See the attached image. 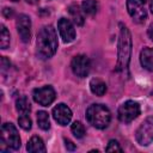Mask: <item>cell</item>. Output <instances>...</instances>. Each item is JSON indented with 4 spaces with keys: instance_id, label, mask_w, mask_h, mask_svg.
<instances>
[{
    "instance_id": "obj_16",
    "label": "cell",
    "mask_w": 153,
    "mask_h": 153,
    "mask_svg": "<svg viewBox=\"0 0 153 153\" xmlns=\"http://www.w3.org/2000/svg\"><path fill=\"white\" fill-rule=\"evenodd\" d=\"M90 88L91 92L96 96H104L106 92V84L98 78H93L90 81Z\"/></svg>"
},
{
    "instance_id": "obj_17",
    "label": "cell",
    "mask_w": 153,
    "mask_h": 153,
    "mask_svg": "<svg viewBox=\"0 0 153 153\" xmlns=\"http://www.w3.org/2000/svg\"><path fill=\"white\" fill-rule=\"evenodd\" d=\"M81 10L87 16H94L98 11V2L96 0H85L81 4Z\"/></svg>"
},
{
    "instance_id": "obj_10",
    "label": "cell",
    "mask_w": 153,
    "mask_h": 153,
    "mask_svg": "<svg viewBox=\"0 0 153 153\" xmlns=\"http://www.w3.org/2000/svg\"><path fill=\"white\" fill-rule=\"evenodd\" d=\"M17 31L23 42L27 43L31 38V19L26 14H19L17 18Z\"/></svg>"
},
{
    "instance_id": "obj_12",
    "label": "cell",
    "mask_w": 153,
    "mask_h": 153,
    "mask_svg": "<svg viewBox=\"0 0 153 153\" xmlns=\"http://www.w3.org/2000/svg\"><path fill=\"white\" fill-rule=\"evenodd\" d=\"M53 117L59 124L66 126L72 120V111L66 104L60 103L53 109Z\"/></svg>"
},
{
    "instance_id": "obj_4",
    "label": "cell",
    "mask_w": 153,
    "mask_h": 153,
    "mask_svg": "<svg viewBox=\"0 0 153 153\" xmlns=\"http://www.w3.org/2000/svg\"><path fill=\"white\" fill-rule=\"evenodd\" d=\"M20 147V137L17 128L12 123H4L1 127V147L0 151L7 152L10 149H18Z\"/></svg>"
},
{
    "instance_id": "obj_18",
    "label": "cell",
    "mask_w": 153,
    "mask_h": 153,
    "mask_svg": "<svg viewBox=\"0 0 153 153\" xmlns=\"http://www.w3.org/2000/svg\"><path fill=\"white\" fill-rule=\"evenodd\" d=\"M16 109H17V111L20 112V114H29V112L31 111V105H30L29 99H27L25 96L19 97V98L16 100Z\"/></svg>"
},
{
    "instance_id": "obj_23",
    "label": "cell",
    "mask_w": 153,
    "mask_h": 153,
    "mask_svg": "<svg viewBox=\"0 0 153 153\" xmlns=\"http://www.w3.org/2000/svg\"><path fill=\"white\" fill-rule=\"evenodd\" d=\"M105 151H106V152H122L123 149H122V147L120 146L118 141H116V140H110L109 143H108V146H106V148H105Z\"/></svg>"
},
{
    "instance_id": "obj_13",
    "label": "cell",
    "mask_w": 153,
    "mask_h": 153,
    "mask_svg": "<svg viewBox=\"0 0 153 153\" xmlns=\"http://www.w3.org/2000/svg\"><path fill=\"white\" fill-rule=\"evenodd\" d=\"M140 62H141V66L149 71V72H153V48H143L140 53Z\"/></svg>"
},
{
    "instance_id": "obj_6",
    "label": "cell",
    "mask_w": 153,
    "mask_h": 153,
    "mask_svg": "<svg viewBox=\"0 0 153 153\" xmlns=\"http://www.w3.org/2000/svg\"><path fill=\"white\" fill-rule=\"evenodd\" d=\"M117 115L121 122L129 123L140 115V105L134 100H127L118 108Z\"/></svg>"
},
{
    "instance_id": "obj_7",
    "label": "cell",
    "mask_w": 153,
    "mask_h": 153,
    "mask_svg": "<svg viewBox=\"0 0 153 153\" xmlns=\"http://www.w3.org/2000/svg\"><path fill=\"white\" fill-rule=\"evenodd\" d=\"M71 67L73 73L79 76V78H85L86 75H88L90 71H91V61L86 55H76L73 57L72 62H71Z\"/></svg>"
},
{
    "instance_id": "obj_9",
    "label": "cell",
    "mask_w": 153,
    "mask_h": 153,
    "mask_svg": "<svg viewBox=\"0 0 153 153\" xmlns=\"http://www.w3.org/2000/svg\"><path fill=\"white\" fill-rule=\"evenodd\" d=\"M127 10L135 23L142 24L146 22L147 12L143 7V2H141L140 0H127Z\"/></svg>"
},
{
    "instance_id": "obj_20",
    "label": "cell",
    "mask_w": 153,
    "mask_h": 153,
    "mask_svg": "<svg viewBox=\"0 0 153 153\" xmlns=\"http://www.w3.org/2000/svg\"><path fill=\"white\" fill-rule=\"evenodd\" d=\"M71 130H72L73 135H74L76 139H81V137H84V135H85V127H84V124H82L81 122H79V121H75V122L72 124Z\"/></svg>"
},
{
    "instance_id": "obj_8",
    "label": "cell",
    "mask_w": 153,
    "mask_h": 153,
    "mask_svg": "<svg viewBox=\"0 0 153 153\" xmlns=\"http://www.w3.org/2000/svg\"><path fill=\"white\" fill-rule=\"evenodd\" d=\"M32 97H33V100L36 103H38L39 105L48 106L55 100L56 93H55V90L48 85V86L35 88L32 92Z\"/></svg>"
},
{
    "instance_id": "obj_27",
    "label": "cell",
    "mask_w": 153,
    "mask_h": 153,
    "mask_svg": "<svg viewBox=\"0 0 153 153\" xmlns=\"http://www.w3.org/2000/svg\"><path fill=\"white\" fill-rule=\"evenodd\" d=\"M38 0H26V2L27 4H31V5H33V4H36Z\"/></svg>"
},
{
    "instance_id": "obj_26",
    "label": "cell",
    "mask_w": 153,
    "mask_h": 153,
    "mask_svg": "<svg viewBox=\"0 0 153 153\" xmlns=\"http://www.w3.org/2000/svg\"><path fill=\"white\" fill-rule=\"evenodd\" d=\"M147 33H148V37L153 41V23L148 26V30H147Z\"/></svg>"
},
{
    "instance_id": "obj_3",
    "label": "cell",
    "mask_w": 153,
    "mask_h": 153,
    "mask_svg": "<svg viewBox=\"0 0 153 153\" xmlns=\"http://www.w3.org/2000/svg\"><path fill=\"white\" fill-rule=\"evenodd\" d=\"M86 118L91 126L97 129H104L111 120L110 110L103 104H92L86 110Z\"/></svg>"
},
{
    "instance_id": "obj_28",
    "label": "cell",
    "mask_w": 153,
    "mask_h": 153,
    "mask_svg": "<svg viewBox=\"0 0 153 153\" xmlns=\"http://www.w3.org/2000/svg\"><path fill=\"white\" fill-rule=\"evenodd\" d=\"M149 8H151V12L153 13V0H151V4H149Z\"/></svg>"
},
{
    "instance_id": "obj_1",
    "label": "cell",
    "mask_w": 153,
    "mask_h": 153,
    "mask_svg": "<svg viewBox=\"0 0 153 153\" xmlns=\"http://www.w3.org/2000/svg\"><path fill=\"white\" fill-rule=\"evenodd\" d=\"M117 63L116 71L118 73H124L128 71L130 55H131V35L126 25L120 23V36L117 44Z\"/></svg>"
},
{
    "instance_id": "obj_14",
    "label": "cell",
    "mask_w": 153,
    "mask_h": 153,
    "mask_svg": "<svg viewBox=\"0 0 153 153\" xmlns=\"http://www.w3.org/2000/svg\"><path fill=\"white\" fill-rule=\"evenodd\" d=\"M68 12H69V16L72 18V20L74 22V24L76 25H84L85 23V17H84V11L76 5V4H72L69 7H68Z\"/></svg>"
},
{
    "instance_id": "obj_5",
    "label": "cell",
    "mask_w": 153,
    "mask_h": 153,
    "mask_svg": "<svg viewBox=\"0 0 153 153\" xmlns=\"http://www.w3.org/2000/svg\"><path fill=\"white\" fill-rule=\"evenodd\" d=\"M135 139L139 145L148 146L153 142V116L147 117L135 131Z\"/></svg>"
},
{
    "instance_id": "obj_22",
    "label": "cell",
    "mask_w": 153,
    "mask_h": 153,
    "mask_svg": "<svg viewBox=\"0 0 153 153\" xmlns=\"http://www.w3.org/2000/svg\"><path fill=\"white\" fill-rule=\"evenodd\" d=\"M18 123L24 130H30L31 129V118L29 117V114H20L18 117Z\"/></svg>"
},
{
    "instance_id": "obj_24",
    "label": "cell",
    "mask_w": 153,
    "mask_h": 153,
    "mask_svg": "<svg viewBox=\"0 0 153 153\" xmlns=\"http://www.w3.org/2000/svg\"><path fill=\"white\" fill-rule=\"evenodd\" d=\"M65 146H66V148H67L68 151H74V149H75V145H74L71 140L65 139Z\"/></svg>"
},
{
    "instance_id": "obj_30",
    "label": "cell",
    "mask_w": 153,
    "mask_h": 153,
    "mask_svg": "<svg viewBox=\"0 0 153 153\" xmlns=\"http://www.w3.org/2000/svg\"><path fill=\"white\" fill-rule=\"evenodd\" d=\"M11 1H18V0H11Z\"/></svg>"
},
{
    "instance_id": "obj_11",
    "label": "cell",
    "mask_w": 153,
    "mask_h": 153,
    "mask_svg": "<svg viewBox=\"0 0 153 153\" xmlns=\"http://www.w3.org/2000/svg\"><path fill=\"white\" fill-rule=\"evenodd\" d=\"M57 29L65 43H69L75 38V29L69 19L61 18L57 23Z\"/></svg>"
},
{
    "instance_id": "obj_25",
    "label": "cell",
    "mask_w": 153,
    "mask_h": 153,
    "mask_svg": "<svg viewBox=\"0 0 153 153\" xmlns=\"http://www.w3.org/2000/svg\"><path fill=\"white\" fill-rule=\"evenodd\" d=\"M2 13H4V16H5L6 18H10V17H12L13 11H12V8H7V7H5V8L2 10Z\"/></svg>"
},
{
    "instance_id": "obj_2",
    "label": "cell",
    "mask_w": 153,
    "mask_h": 153,
    "mask_svg": "<svg viewBox=\"0 0 153 153\" xmlns=\"http://www.w3.org/2000/svg\"><path fill=\"white\" fill-rule=\"evenodd\" d=\"M57 49V35L51 25H44L37 35V53L42 59L51 57Z\"/></svg>"
},
{
    "instance_id": "obj_21",
    "label": "cell",
    "mask_w": 153,
    "mask_h": 153,
    "mask_svg": "<svg viewBox=\"0 0 153 153\" xmlns=\"http://www.w3.org/2000/svg\"><path fill=\"white\" fill-rule=\"evenodd\" d=\"M0 47L1 49H6L10 45V32L7 31L5 25H1V35H0Z\"/></svg>"
},
{
    "instance_id": "obj_19",
    "label": "cell",
    "mask_w": 153,
    "mask_h": 153,
    "mask_svg": "<svg viewBox=\"0 0 153 153\" xmlns=\"http://www.w3.org/2000/svg\"><path fill=\"white\" fill-rule=\"evenodd\" d=\"M37 123L38 127L43 130H48L50 128V121H49V115L45 111H38L37 112Z\"/></svg>"
},
{
    "instance_id": "obj_15",
    "label": "cell",
    "mask_w": 153,
    "mask_h": 153,
    "mask_svg": "<svg viewBox=\"0 0 153 153\" xmlns=\"http://www.w3.org/2000/svg\"><path fill=\"white\" fill-rule=\"evenodd\" d=\"M26 149H27V152H31V153L45 152V146H44L43 140H42L39 136H32V137L29 140V142H27Z\"/></svg>"
},
{
    "instance_id": "obj_29",
    "label": "cell",
    "mask_w": 153,
    "mask_h": 153,
    "mask_svg": "<svg viewBox=\"0 0 153 153\" xmlns=\"http://www.w3.org/2000/svg\"><path fill=\"white\" fill-rule=\"evenodd\" d=\"M140 1H141V2H145V1H146V0H140Z\"/></svg>"
}]
</instances>
